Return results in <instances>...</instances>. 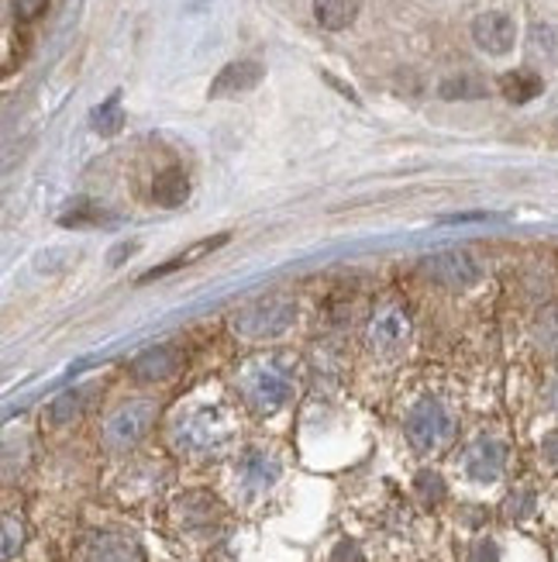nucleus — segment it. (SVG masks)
I'll return each instance as SVG.
<instances>
[{
    "mask_svg": "<svg viewBox=\"0 0 558 562\" xmlns=\"http://www.w3.org/2000/svg\"><path fill=\"white\" fill-rule=\"evenodd\" d=\"M86 401H90V390H69V393L56 397L49 404V425H56V428L73 425V421L86 411Z\"/></svg>",
    "mask_w": 558,
    "mask_h": 562,
    "instance_id": "obj_19",
    "label": "nucleus"
},
{
    "mask_svg": "<svg viewBox=\"0 0 558 562\" xmlns=\"http://www.w3.org/2000/svg\"><path fill=\"white\" fill-rule=\"evenodd\" d=\"M473 38L486 56H507L518 45V25L503 11H486L473 21Z\"/></svg>",
    "mask_w": 558,
    "mask_h": 562,
    "instance_id": "obj_11",
    "label": "nucleus"
},
{
    "mask_svg": "<svg viewBox=\"0 0 558 562\" xmlns=\"http://www.w3.org/2000/svg\"><path fill=\"white\" fill-rule=\"evenodd\" d=\"M465 477L476 483H497L507 470V445L493 435H479L469 449H465Z\"/></svg>",
    "mask_w": 558,
    "mask_h": 562,
    "instance_id": "obj_10",
    "label": "nucleus"
},
{
    "mask_svg": "<svg viewBox=\"0 0 558 562\" xmlns=\"http://www.w3.org/2000/svg\"><path fill=\"white\" fill-rule=\"evenodd\" d=\"M279 477H283V462L266 449H245L235 462V483L252 497L266 494L269 486H276Z\"/></svg>",
    "mask_w": 558,
    "mask_h": 562,
    "instance_id": "obj_9",
    "label": "nucleus"
},
{
    "mask_svg": "<svg viewBox=\"0 0 558 562\" xmlns=\"http://www.w3.org/2000/svg\"><path fill=\"white\" fill-rule=\"evenodd\" d=\"M438 93H441V101H479L486 98V83L473 73H458L441 83Z\"/></svg>",
    "mask_w": 558,
    "mask_h": 562,
    "instance_id": "obj_21",
    "label": "nucleus"
},
{
    "mask_svg": "<svg viewBox=\"0 0 558 562\" xmlns=\"http://www.w3.org/2000/svg\"><path fill=\"white\" fill-rule=\"evenodd\" d=\"M362 0H314V18L324 32H345L359 18Z\"/></svg>",
    "mask_w": 558,
    "mask_h": 562,
    "instance_id": "obj_15",
    "label": "nucleus"
},
{
    "mask_svg": "<svg viewBox=\"0 0 558 562\" xmlns=\"http://www.w3.org/2000/svg\"><path fill=\"white\" fill-rule=\"evenodd\" d=\"M45 8H49V0H14V14L21 21H35Z\"/></svg>",
    "mask_w": 558,
    "mask_h": 562,
    "instance_id": "obj_24",
    "label": "nucleus"
},
{
    "mask_svg": "<svg viewBox=\"0 0 558 562\" xmlns=\"http://www.w3.org/2000/svg\"><path fill=\"white\" fill-rule=\"evenodd\" d=\"M335 562H365V559H362V552H359L356 542H341L335 549Z\"/></svg>",
    "mask_w": 558,
    "mask_h": 562,
    "instance_id": "obj_27",
    "label": "nucleus"
},
{
    "mask_svg": "<svg viewBox=\"0 0 558 562\" xmlns=\"http://www.w3.org/2000/svg\"><path fill=\"white\" fill-rule=\"evenodd\" d=\"M500 215H490V210H469V215H445L438 218L441 225H473V221H497Z\"/></svg>",
    "mask_w": 558,
    "mask_h": 562,
    "instance_id": "obj_25",
    "label": "nucleus"
},
{
    "mask_svg": "<svg viewBox=\"0 0 558 562\" xmlns=\"http://www.w3.org/2000/svg\"><path fill=\"white\" fill-rule=\"evenodd\" d=\"M173 518L183 535H214V528L221 525V507L204 494H186L183 501H176Z\"/></svg>",
    "mask_w": 558,
    "mask_h": 562,
    "instance_id": "obj_13",
    "label": "nucleus"
},
{
    "mask_svg": "<svg viewBox=\"0 0 558 562\" xmlns=\"http://www.w3.org/2000/svg\"><path fill=\"white\" fill-rule=\"evenodd\" d=\"M531 507H534L531 494H510V501H507V514H510V518H527Z\"/></svg>",
    "mask_w": 558,
    "mask_h": 562,
    "instance_id": "obj_26",
    "label": "nucleus"
},
{
    "mask_svg": "<svg viewBox=\"0 0 558 562\" xmlns=\"http://www.w3.org/2000/svg\"><path fill=\"white\" fill-rule=\"evenodd\" d=\"M21 546H25V521L14 518V514H4V562H11Z\"/></svg>",
    "mask_w": 558,
    "mask_h": 562,
    "instance_id": "obj_23",
    "label": "nucleus"
},
{
    "mask_svg": "<svg viewBox=\"0 0 558 562\" xmlns=\"http://www.w3.org/2000/svg\"><path fill=\"white\" fill-rule=\"evenodd\" d=\"M410 339V314L397 303H386L369 321V348L380 356H393Z\"/></svg>",
    "mask_w": 558,
    "mask_h": 562,
    "instance_id": "obj_8",
    "label": "nucleus"
},
{
    "mask_svg": "<svg viewBox=\"0 0 558 562\" xmlns=\"http://www.w3.org/2000/svg\"><path fill=\"white\" fill-rule=\"evenodd\" d=\"M297 318V303L293 297H283V294H272V297H263V300H252L245 308L231 318V328H235L239 339H248V342H266V339H276L283 335L287 328L293 324Z\"/></svg>",
    "mask_w": 558,
    "mask_h": 562,
    "instance_id": "obj_4",
    "label": "nucleus"
},
{
    "mask_svg": "<svg viewBox=\"0 0 558 562\" xmlns=\"http://www.w3.org/2000/svg\"><path fill=\"white\" fill-rule=\"evenodd\" d=\"M425 273L434 284L449 287V290H465L473 287L476 279L483 276V266L473 252L465 249H449V252H438V255H428L425 260Z\"/></svg>",
    "mask_w": 558,
    "mask_h": 562,
    "instance_id": "obj_6",
    "label": "nucleus"
},
{
    "mask_svg": "<svg viewBox=\"0 0 558 562\" xmlns=\"http://www.w3.org/2000/svg\"><path fill=\"white\" fill-rule=\"evenodd\" d=\"M135 249H138V245H118V249L111 252V266H118V263L125 260V255H131Z\"/></svg>",
    "mask_w": 558,
    "mask_h": 562,
    "instance_id": "obj_30",
    "label": "nucleus"
},
{
    "mask_svg": "<svg viewBox=\"0 0 558 562\" xmlns=\"http://www.w3.org/2000/svg\"><path fill=\"white\" fill-rule=\"evenodd\" d=\"M179 366H183V356L176 345H155V348H146V353L131 363V372L146 383H166L176 377Z\"/></svg>",
    "mask_w": 558,
    "mask_h": 562,
    "instance_id": "obj_14",
    "label": "nucleus"
},
{
    "mask_svg": "<svg viewBox=\"0 0 558 562\" xmlns=\"http://www.w3.org/2000/svg\"><path fill=\"white\" fill-rule=\"evenodd\" d=\"M239 393L248 411L276 414L290 404L293 397V369L283 356H252L239 369Z\"/></svg>",
    "mask_w": 558,
    "mask_h": 562,
    "instance_id": "obj_2",
    "label": "nucleus"
},
{
    "mask_svg": "<svg viewBox=\"0 0 558 562\" xmlns=\"http://www.w3.org/2000/svg\"><path fill=\"white\" fill-rule=\"evenodd\" d=\"M228 242V236H214V239H204V242H197V245H190L186 252H179V255H173L170 263H162V266H155V269H149L146 276H142V284H152V279H162V276H170V273H176V269H186L190 263H197V260H204L207 252H214V249H221Z\"/></svg>",
    "mask_w": 558,
    "mask_h": 562,
    "instance_id": "obj_18",
    "label": "nucleus"
},
{
    "mask_svg": "<svg viewBox=\"0 0 558 562\" xmlns=\"http://www.w3.org/2000/svg\"><path fill=\"white\" fill-rule=\"evenodd\" d=\"M266 80V66L255 62V59H239V62H228L221 73L214 77L207 98L211 101H228V98H242V93L255 90Z\"/></svg>",
    "mask_w": 558,
    "mask_h": 562,
    "instance_id": "obj_12",
    "label": "nucleus"
},
{
    "mask_svg": "<svg viewBox=\"0 0 558 562\" xmlns=\"http://www.w3.org/2000/svg\"><path fill=\"white\" fill-rule=\"evenodd\" d=\"M152 425H155V401H149V397H131V401H121L104 417L101 445L114 456L131 452L135 445L146 441Z\"/></svg>",
    "mask_w": 558,
    "mask_h": 562,
    "instance_id": "obj_3",
    "label": "nucleus"
},
{
    "mask_svg": "<svg viewBox=\"0 0 558 562\" xmlns=\"http://www.w3.org/2000/svg\"><path fill=\"white\" fill-rule=\"evenodd\" d=\"M186 197H190V180H186L183 170L170 167L152 180V200L159 207H183Z\"/></svg>",
    "mask_w": 558,
    "mask_h": 562,
    "instance_id": "obj_17",
    "label": "nucleus"
},
{
    "mask_svg": "<svg viewBox=\"0 0 558 562\" xmlns=\"http://www.w3.org/2000/svg\"><path fill=\"white\" fill-rule=\"evenodd\" d=\"M90 128L97 135H118L125 128V111H121V93L114 90L111 98L90 114Z\"/></svg>",
    "mask_w": 558,
    "mask_h": 562,
    "instance_id": "obj_20",
    "label": "nucleus"
},
{
    "mask_svg": "<svg viewBox=\"0 0 558 562\" xmlns=\"http://www.w3.org/2000/svg\"><path fill=\"white\" fill-rule=\"evenodd\" d=\"M235 432H239L235 414H231L224 404H194L173 417L170 445L183 459L207 462V459H218L231 449Z\"/></svg>",
    "mask_w": 558,
    "mask_h": 562,
    "instance_id": "obj_1",
    "label": "nucleus"
},
{
    "mask_svg": "<svg viewBox=\"0 0 558 562\" xmlns=\"http://www.w3.org/2000/svg\"><path fill=\"white\" fill-rule=\"evenodd\" d=\"M104 221V210L97 207V204H90V200H73L69 204L62 215H59V225H66V228H80V225H101Z\"/></svg>",
    "mask_w": 558,
    "mask_h": 562,
    "instance_id": "obj_22",
    "label": "nucleus"
},
{
    "mask_svg": "<svg viewBox=\"0 0 558 562\" xmlns=\"http://www.w3.org/2000/svg\"><path fill=\"white\" fill-rule=\"evenodd\" d=\"M404 432H407V441L414 445L417 452L434 456L455 438V417H452V411L445 404L434 401V397H428V401H417L407 411Z\"/></svg>",
    "mask_w": 558,
    "mask_h": 562,
    "instance_id": "obj_5",
    "label": "nucleus"
},
{
    "mask_svg": "<svg viewBox=\"0 0 558 562\" xmlns=\"http://www.w3.org/2000/svg\"><path fill=\"white\" fill-rule=\"evenodd\" d=\"M545 90V80L534 69H510L500 77V93L510 104H531Z\"/></svg>",
    "mask_w": 558,
    "mask_h": 562,
    "instance_id": "obj_16",
    "label": "nucleus"
},
{
    "mask_svg": "<svg viewBox=\"0 0 558 562\" xmlns=\"http://www.w3.org/2000/svg\"><path fill=\"white\" fill-rule=\"evenodd\" d=\"M542 452H545L548 462H558V432H551V435L542 441Z\"/></svg>",
    "mask_w": 558,
    "mask_h": 562,
    "instance_id": "obj_28",
    "label": "nucleus"
},
{
    "mask_svg": "<svg viewBox=\"0 0 558 562\" xmlns=\"http://www.w3.org/2000/svg\"><path fill=\"white\" fill-rule=\"evenodd\" d=\"M476 562H497V546L493 542H479L476 546Z\"/></svg>",
    "mask_w": 558,
    "mask_h": 562,
    "instance_id": "obj_29",
    "label": "nucleus"
},
{
    "mask_svg": "<svg viewBox=\"0 0 558 562\" xmlns=\"http://www.w3.org/2000/svg\"><path fill=\"white\" fill-rule=\"evenodd\" d=\"M77 562H146V555L125 531H93L80 542Z\"/></svg>",
    "mask_w": 558,
    "mask_h": 562,
    "instance_id": "obj_7",
    "label": "nucleus"
}]
</instances>
